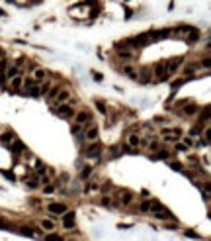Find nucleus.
Returning a JSON list of instances; mask_svg holds the SVG:
<instances>
[{
  "mask_svg": "<svg viewBox=\"0 0 211 241\" xmlns=\"http://www.w3.org/2000/svg\"><path fill=\"white\" fill-rule=\"evenodd\" d=\"M63 228L65 229H74L76 228V214H74V212L67 210L63 214Z\"/></svg>",
  "mask_w": 211,
  "mask_h": 241,
  "instance_id": "nucleus-1",
  "label": "nucleus"
},
{
  "mask_svg": "<svg viewBox=\"0 0 211 241\" xmlns=\"http://www.w3.org/2000/svg\"><path fill=\"white\" fill-rule=\"evenodd\" d=\"M47 210H49V214L63 216L65 212L69 210V206H67V204H63V202H51V204H47Z\"/></svg>",
  "mask_w": 211,
  "mask_h": 241,
  "instance_id": "nucleus-2",
  "label": "nucleus"
},
{
  "mask_svg": "<svg viewBox=\"0 0 211 241\" xmlns=\"http://www.w3.org/2000/svg\"><path fill=\"white\" fill-rule=\"evenodd\" d=\"M55 112H57V116H61V118H67V120L74 116V110H72L70 104H59V106H55Z\"/></svg>",
  "mask_w": 211,
  "mask_h": 241,
  "instance_id": "nucleus-3",
  "label": "nucleus"
},
{
  "mask_svg": "<svg viewBox=\"0 0 211 241\" xmlns=\"http://www.w3.org/2000/svg\"><path fill=\"white\" fill-rule=\"evenodd\" d=\"M98 133H100L98 126H96V123H90L88 129H86V133H84V137H86L88 141H96V139H98Z\"/></svg>",
  "mask_w": 211,
  "mask_h": 241,
  "instance_id": "nucleus-4",
  "label": "nucleus"
},
{
  "mask_svg": "<svg viewBox=\"0 0 211 241\" xmlns=\"http://www.w3.org/2000/svg\"><path fill=\"white\" fill-rule=\"evenodd\" d=\"M152 214H155L156 220H174V216L170 214L168 210H166L164 206L162 208H158V210H152Z\"/></svg>",
  "mask_w": 211,
  "mask_h": 241,
  "instance_id": "nucleus-5",
  "label": "nucleus"
},
{
  "mask_svg": "<svg viewBox=\"0 0 211 241\" xmlns=\"http://www.w3.org/2000/svg\"><path fill=\"white\" fill-rule=\"evenodd\" d=\"M155 75L161 78V80H166L170 75H168V71H166V67H164V63H156V67H155Z\"/></svg>",
  "mask_w": 211,
  "mask_h": 241,
  "instance_id": "nucleus-6",
  "label": "nucleus"
},
{
  "mask_svg": "<svg viewBox=\"0 0 211 241\" xmlns=\"http://www.w3.org/2000/svg\"><path fill=\"white\" fill-rule=\"evenodd\" d=\"M45 77H47V71H45V69L33 67V78H35V83H41V80H45Z\"/></svg>",
  "mask_w": 211,
  "mask_h": 241,
  "instance_id": "nucleus-7",
  "label": "nucleus"
},
{
  "mask_svg": "<svg viewBox=\"0 0 211 241\" xmlns=\"http://www.w3.org/2000/svg\"><path fill=\"white\" fill-rule=\"evenodd\" d=\"M180 63H182V57H178V59H172V61H168V63H164V67H166V71H168V75H170V73H174V71L180 67Z\"/></svg>",
  "mask_w": 211,
  "mask_h": 241,
  "instance_id": "nucleus-8",
  "label": "nucleus"
},
{
  "mask_svg": "<svg viewBox=\"0 0 211 241\" xmlns=\"http://www.w3.org/2000/svg\"><path fill=\"white\" fill-rule=\"evenodd\" d=\"M20 75V65H10L8 71L4 73V80L6 78H12V77H18Z\"/></svg>",
  "mask_w": 211,
  "mask_h": 241,
  "instance_id": "nucleus-9",
  "label": "nucleus"
},
{
  "mask_svg": "<svg viewBox=\"0 0 211 241\" xmlns=\"http://www.w3.org/2000/svg\"><path fill=\"white\" fill-rule=\"evenodd\" d=\"M90 120H92V116H90V112H86V110H82V112L76 114V123H86V122H90Z\"/></svg>",
  "mask_w": 211,
  "mask_h": 241,
  "instance_id": "nucleus-10",
  "label": "nucleus"
},
{
  "mask_svg": "<svg viewBox=\"0 0 211 241\" xmlns=\"http://www.w3.org/2000/svg\"><path fill=\"white\" fill-rule=\"evenodd\" d=\"M100 153H102V145L100 143H94V145H90V149L86 151V155H88V157H98Z\"/></svg>",
  "mask_w": 211,
  "mask_h": 241,
  "instance_id": "nucleus-11",
  "label": "nucleus"
},
{
  "mask_svg": "<svg viewBox=\"0 0 211 241\" xmlns=\"http://www.w3.org/2000/svg\"><path fill=\"white\" fill-rule=\"evenodd\" d=\"M127 143H129V147H131V149H137V147L141 145V137L133 133V135H129V141H127Z\"/></svg>",
  "mask_w": 211,
  "mask_h": 241,
  "instance_id": "nucleus-12",
  "label": "nucleus"
},
{
  "mask_svg": "<svg viewBox=\"0 0 211 241\" xmlns=\"http://www.w3.org/2000/svg\"><path fill=\"white\" fill-rule=\"evenodd\" d=\"M55 98H57V104H65V102L70 98V94H69L67 90H59V94H57Z\"/></svg>",
  "mask_w": 211,
  "mask_h": 241,
  "instance_id": "nucleus-13",
  "label": "nucleus"
},
{
  "mask_svg": "<svg viewBox=\"0 0 211 241\" xmlns=\"http://www.w3.org/2000/svg\"><path fill=\"white\" fill-rule=\"evenodd\" d=\"M33 84H37V83H35V78L33 77H27V78H22V86H24V88L26 90H30L31 88V86Z\"/></svg>",
  "mask_w": 211,
  "mask_h": 241,
  "instance_id": "nucleus-14",
  "label": "nucleus"
},
{
  "mask_svg": "<svg viewBox=\"0 0 211 241\" xmlns=\"http://www.w3.org/2000/svg\"><path fill=\"white\" fill-rule=\"evenodd\" d=\"M121 202H123V204H129V202H133V192H129V190L121 192Z\"/></svg>",
  "mask_w": 211,
  "mask_h": 241,
  "instance_id": "nucleus-15",
  "label": "nucleus"
},
{
  "mask_svg": "<svg viewBox=\"0 0 211 241\" xmlns=\"http://www.w3.org/2000/svg\"><path fill=\"white\" fill-rule=\"evenodd\" d=\"M8 67H10V61H8V59H2V61H0V75H2V80H4V73L8 71Z\"/></svg>",
  "mask_w": 211,
  "mask_h": 241,
  "instance_id": "nucleus-16",
  "label": "nucleus"
},
{
  "mask_svg": "<svg viewBox=\"0 0 211 241\" xmlns=\"http://www.w3.org/2000/svg\"><path fill=\"white\" fill-rule=\"evenodd\" d=\"M10 80H12V88H14V90H18L20 86H22V77H20V75H18V77H12Z\"/></svg>",
  "mask_w": 211,
  "mask_h": 241,
  "instance_id": "nucleus-17",
  "label": "nucleus"
},
{
  "mask_svg": "<svg viewBox=\"0 0 211 241\" xmlns=\"http://www.w3.org/2000/svg\"><path fill=\"white\" fill-rule=\"evenodd\" d=\"M41 228L47 229V231H51V229H55V223L51 222V220H41Z\"/></svg>",
  "mask_w": 211,
  "mask_h": 241,
  "instance_id": "nucleus-18",
  "label": "nucleus"
},
{
  "mask_svg": "<svg viewBox=\"0 0 211 241\" xmlns=\"http://www.w3.org/2000/svg\"><path fill=\"white\" fill-rule=\"evenodd\" d=\"M59 90H61V86H53V88H49V94H47V98L49 100H53L57 94H59Z\"/></svg>",
  "mask_w": 211,
  "mask_h": 241,
  "instance_id": "nucleus-19",
  "label": "nucleus"
},
{
  "mask_svg": "<svg viewBox=\"0 0 211 241\" xmlns=\"http://www.w3.org/2000/svg\"><path fill=\"white\" fill-rule=\"evenodd\" d=\"M18 231H20V233H24V235H27V237H30V235H33V229H31V228H26V225L18 228Z\"/></svg>",
  "mask_w": 211,
  "mask_h": 241,
  "instance_id": "nucleus-20",
  "label": "nucleus"
},
{
  "mask_svg": "<svg viewBox=\"0 0 211 241\" xmlns=\"http://www.w3.org/2000/svg\"><path fill=\"white\" fill-rule=\"evenodd\" d=\"M123 73H125L127 77H131V78H137V77H139V75H137V73L131 69V67H123Z\"/></svg>",
  "mask_w": 211,
  "mask_h": 241,
  "instance_id": "nucleus-21",
  "label": "nucleus"
},
{
  "mask_svg": "<svg viewBox=\"0 0 211 241\" xmlns=\"http://www.w3.org/2000/svg\"><path fill=\"white\" fill-rule=\"evenodd\" d=\"M37 184H39V180H37V178H27V186H30V190H33V188L37 186Z\"/></svg>",
  "mask_w": 211,
  "mask_h": 241,
  "instance_id": "nucleus-22",
  "label": "nucleus"
},
{
  "mask_svg": "<svg viewBox=\"0 0 211 241\" xmlns=\"http://www.w3.org/2000/svg\"><path fill=\"white\" fill-rule=\"evenodd\" d=\"M27 92H31V96H33V98H37L39 94H41V90H39V88H37V86H35V84H33V86H31V88L27 90Z\"/></svg>",
  "mask_w": 211,
  "mask_h": 241,
  "instance_id": "nucleus-23",
  "label": "nucleus"
},
{
  "mask_svg": "<svg viewBox=\"0 0 211 241\" xmlns=\"http://www.w3.org/2000/svg\"><path fill=\"white\" fill-rule=\"evenodd\" d=\"M96 108L100 110V114H106V104L102 100H96Z\"/></svg>",
  "mask_w": 211,
  "mask_h": 241,
  "instance_id": "nucleus-24",
  "label": "nucleus"
},
{
  "mask_svg": "<svg viewBox=\"0 0 211 241\" xmlns=\"http://www.w3.org/2000/svg\"><path fill=\"white\" fill-rule=\"evenodd\" d=\"M198 38H199V33L195 32V30H192V33H190V38H188V41L192 43V41H195V39H198Z\"/></svg>",
  "mask_w": 211,
  "mask_h": 241,
  "instance_id": "nucleus-25",
  "label": "nucleus"
},
{
  "mask_svg": "<svg viewBox=\"0 0 211 241\" xmlns=\"http://www.w3.org/2000/svg\"><path fill=\"white\" fill-rule=\"evenodd\" d=\"M0 229H14L12 225L8 223V222H4V220H0Z\"/></svg>",
  "mask_w": 211,
  "mask_h": 241,
  "instance_id": "nucleus-26",
  "label": "nucleus"
},
{
  "mask_svg": "<svg viewBox=\"0 0 211 241\" xmlns=\"http://www.w3.org/2000/svg\"><path fill=\"white\" fill-rule=\"evenodd\" d=\"M45 241H63V237L61 235H47Z\"/></svg>",
  "mask_w": 211,
  "mask_h": 241,
  "instance_id": "nucleus-27",
  "label": "nucleus"
},
{
  "mask_svg": "<svg viewBox=\"0 0 211 241\" xmlns=\"http://www.w3.org/2000/svg\"><path fill=\"white\" fill-rule=\"evenodd\" d=\"M141 212H151V202H143L141 204Z\"/></svg>",
  "mask_w": 211,
  "mask_h": 241,
  "instance_id": "nucleus-28",
  "label": "nucleus"
},
{
  "mask_svg": "<svg viewBox=\"0 0 211 241\" xmlns=\"http://www.w3.org/2000/svg\"><path fill=\"white\" fill-rule=\"evenodd\" d=\"M119 57H123V59H131L133 53H129V51H119Z\"/></svg>",
  "mask_w": 211,
  "mask_h": 241,
  "instance_id": "nucleus-29",
  "label": "nucleus"
},
{
  "mask_svg": "<svg viewBox=\"0 0 211 241\" xmlns=\"http://www.w3.org/2000/svg\"><path fill=\"white\" fill-rule=\"evenodd\" d=\"M43 192H45V194H51V192H55V188L49 184V186H45V188H43Z\"/></svg>",
  "mask_w": 211,
  "mask_h": 241,
  "instance_id": "nucleus-30",
  "label": "nucleus"
},
{
  "mask_svg": "<svg viewBox=\"0 0 211 241\" xmlns=\"http://www.w3.org/2000/svg\"><path fill=\"white\" fill-rule=\"evenodd\" d=\"M170 167H172L174 171H182V165L180 163H170Z\"/></svg>",
  "mask_w": 211,
  "mask_h": 241,
  "instance_id": "nucleus-31",
  "label": "nucleus"
},
{
  "mask_svg": "<svg viewBox=\"0 0 211 241\" xmlns=\"http://www.w3.org/2000/svg\"><path fill=\"white\" fill-rule=\"evenodd\" d=\"M102 206H112V200L110 198H104V200H102Z\"/></svg>",
  "mask_w": 211,
  "mask_h": 241,
  "instance_id": "nucleus-32",
  "label": "nucleus"
},
{
  "mask_svg": "<svg viewBox=\"0 0 211 241\" xmlns=\"http://www.w3.org/2000/svg\"><path fill=\"white\" fill-rule=\"evenodd\" d=\"M194 112H195V106H190V108L186 110V114H188V116H190V114H194Z\"/></svg>",
  "mask_w": 211,
  "mask_h": 241,
  "instance_id": "nucleus-33",
  "label": "nucleus"
},
{
  "mask_svg": "<svg viewBox=\"0 0 211 241\" xmlns=\"http://www.w3.org/2000/svg\"><path fill=\"white\" fill-rule=\"evenodd\" d=\"M86 177H90V169H84L82 171V178H86Z\"/></svg>",
  "mask_w": 211,
  "mask_h": 241,
  "instance_id": "nucleus-34",
  "label": "nucleus"
},
{
  "mask_svg": "<svg viewBox=\"0 0 211 241\" xmlns=\"http://www.w3.org/2000/svg\"><path fill=\"white\" fill-rule=\"evenodd\" d=\"M92 75H94V77H96V80H98V83H100V80H102V75H100V73H96V71H94V73H92Z\"/></svg>",
  "mask_w": 211,
  "mask_h": 241,
  "instance_id": "nucleus-35",
  "label": "nucleus"
},
{
  "mask_svg": "<svg viewBox=\"0 0 211 241\" xmlns=\"http://www.w3.org/2000/svg\"><path fill=\"white\" fill-rule=\"evenodd\" d=\"M182 83H184V80H176V83H172V86H174V88H178V86H180Z\"/></svg>",
  "mask_w": 211,
  "mask_h": 241,
  "instance_id": "nucleus-36",
  "label": "nucleus"
},
{
  "mask_svg": "<svg viewBox=\"0 0 211 241\" xmlns=\"http://www.w3.org/2000/svg\"><path fill=\"white\" fill-rule=\"evenodd\" d=\"M2 59H4V49L0 47V61H2Z\"/></svg>",
  "mask_w": 211,
  "mask_h": 241,
  "instance_id": "nucleus-37",
  "label": "nucleus"
},
{
  "mask_svg": "<svg viewBox=\"0 0 211 241\" xmlns=\"http://www.w3.org/2000/svg\"><path fill=\"white\" fill-rule=\"evenodd\" d=\"M41 2V0H33V4H39Z\"/></svg>",
  "mask_w": 211,
  "mask_h": 241,
  "instance_id": "nucleus-38",
  "label": "nucleus"
},
{
  "mask_svg": "<svg viewBox=\"0 0 211 241\" xmlns=\"http://www.w3.org/2000/svg\"><path fill=\"white\" fill-rule=\"evenodd\" d=\"M8 2H10V0H8Z\"/></svg>",
  "mask_w": 211,
  "mask_h": 241,
  "instance_id": "nucleus-39",
  "label": "nucleus"
}]
</instances>
